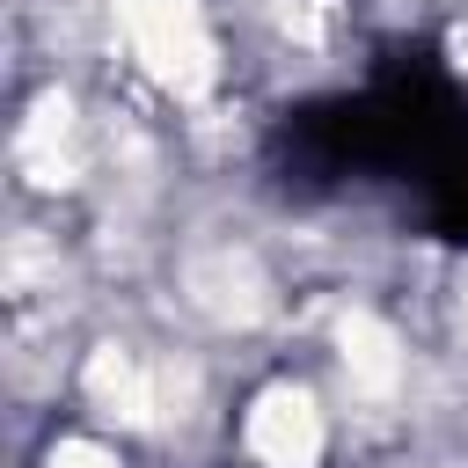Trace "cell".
Wrapping results in <instances>:
<instances>
[{"mask_svg":"<svg viewBox=\"0 0 468 468\" xmlns=\"http://www.w3.org/2000/svg\"><path fill=\"white\" fill-rule=\"evenodd\" d=\"M117 22H124V44L132 58L176 88V95H205L212 88V29L197 15V0H117Z\"/></svg>","mask_w":468,"mask_h":468,"instance_id":"1","label":"cell"},{"mask_svg":"<svg viewBox=\"0 0 468 468\" xmlns=\"http://www.w3.org/2000/svg\"><path fill=\"white\" fill-rule=\"evenodd\" d=\"M241 439L263 468H314L322 461V410H314L307 388H263Z\"/></svg>","mask_w":468,"mask_h":468,"instance_id":"2","label":"cell"},{"mask_svg":"<svg viewBox=\"0 0 468 468\" xmlns=\"http://www.w3.org/2000/svg\"><path fill=\"white\" fill-rule=\"evenodd\" d=\"M80 380H88V402L117 424H154L168 410V366H146L132 344H95Z\"/></svg>","mask_w":468,"mask_h":468,"instance_id":"3","label":"cell"},{"mask_svg":"<svg viewBox=\"0 0 468 468\" xmlns=\"http://www.w3.org/2000/svg\"><path fill=\"white\" fill-rule=\"evenodd\" d=\"M190 300L219 322H256L271 307V285L249 249H205V256H190Z\"/></svg>","mask_w":468,"mask_h":468,"instance_id":"4","label":"cell"},{"mask_svg":"<svg viewBox=\"0 0 468 468\" xmlns=\"http://www.w3.org/2000/svg\"><path fill=\"white\" fill-rule=\"evenodd\" d=\"M336 358H344V380L358 388V395H395L402 388V344H395V329L380 322V314H344L336 322Z\"/></svg>","mask_w":468,"mask_h":468,"instance_id":"5","label":"cell"},{"mask_svg":"<svg viewBox=\"0 0 468 468\" xmlns=\"http://www.w3.org/2000/svg\"><path fill=\"white\" fill-rule=\"evenodd\" d=\"M15 154H22V168H29L37 183H73V168H80V146H73V102H66V95H44L37 117L22 124Z\"/></svg>","mask_w":468,"mask_h":468,"instance_id":"6","label":"cell"},{"mask_svg":"<svg viewBox=\"0 0 468 468\" xmlns=\"http://www.w3.org/2000/svg\"><path fill=\"white\" fill-rule=\"evenodd\" d=\"M44 468H117V453H110L102 439H58V446L44 453Z\"/></svg>","mask_w":468,"mask_h":468,"instance_id":"7","label":"cell"},{"mask_svg":"<svg viewBox=\"0 0 468 468\" xmlns=\"http://www.w3.org/2000/svg\"><path fill=\"white\" fill-rule=\"evenodd\" d=\"M461 58H468V29H461Z\"/></svg>","mask_w":468,"mask_h":468,"instance_id":"8","label":"cell"},{"mask_svg":"<svg viewBox=\"0 0 468 468\" xmlns=\"http://www.w3.org/2000/svg\"><path fill=\"white\" fill-rule=\"evenodd\" d=\"M461 314H468V292H461Z\"/></svg>","mask_w":468,"mask_h":468,"instance_id":"9","label":"cell"}]
</instances>
